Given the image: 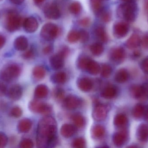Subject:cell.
<instances>
[{
    "mask_svg": "<svg viewBox=\"0 0 148 148\" xmlns=\"http://www.w3.org/2000/svg\"><path fill=\"white\" fill-rule=\"evenodd\" d=\"M57 124L52 116H47L40 120L37 129V145L40 148L53 147L57 141Z\"/></svg>",
    "mask_w": 148,
    "mask_h": 148,
    "instance_id": "obj_1",
    "label": "cell"
},
{
    "mask_svg": "<svg viewBox=\"0 0 148 148\" xmlns=\"http://www.w3.org/2000/svg\"><path fill=\"white\" fill-rule=\"evenodd\" d=\"M137 4L130 1L120 5L118 9L119 16L127 21H134L137 17Z\"/></svg>",
    "mask_w": 148,
    "mask_h": 148,
    "instance_id": "obj_2",
    "label": "cell"
},
{
    "mask_svg": "<svg viewBox=\"0 0 148 148\" xmlns=\"http://www.w3.org/2000/svg\"><path fill=\"white\" fill-rule=\"evenodd\" d=\"M21 73V68L16 63H10L4 66L0 71V79L9 82L16 79Z\"/></svg>",
    "mask_w": 148,
    "mask_h": 148,
    "instance_id": "obj_3",
    "label": "cell"
},
{
    "mask_svg": "<svg viewBox=\"0 0 148 148\" xmlns=\"http://www.w3.org/2000/svg\"><path fill=\"white\" fill-rule=\"evenodd\" d=\"M22 18L14 10H10L7 13L6 18V27L10 32H14L21 28L23 23Z\"/></svg>",
    "mask_w": 148,
    "mask_h": 148,
    "instance_id": "obj_4",
    "label": "cell"
},
{
    "mask_svg": "<svg viewBox=\"0 0 148 148\" xmlns=\"http://www.w3.org/2000/svg\"><path fill=\"white\" fill-rule=\"evenodd\" d=\"M59 34L58 26L53 23H46L42 28L41 36L46 41H50L54 40Z\"/></svg>",
    "mask_w": 148,
    "mask_h": 148,
    "instance_id": "obj_5",
    "label": "cell"
},
{
    "mask_svg": "<svg viewBox=\"0 0 148 148\" xmlns=\"http://www.w3.org/2000/svg\"><path fill=\"white\" fill-rule=\"evenodd\" d=\"M131 96L137 100H146L148 99V83L142 86L134 85L130 89Z\"/></svg>",
    "mask_w": 148,
    "mask_h": 148,
    "instance_id": "obj_6",
    "label": "cell"
},
{
    "mask_svg": "<svg viewBox=\"0 0 148 148\" xmlns=\"http://www.w3.org/2000/svg\"><path fill=\"white\" fill-rule=\"evenodd\" d=\"M29 109L32 112L37 114H47L52 111V108L50 105L37 101H33L29 103Z\"/></svg>",
    "mask_w": 148,
    "mask_h": 148,
    "instance_id": "obj_7",
    "label": "cell"
},
{
    "mask_svg": "<svg viewBox=\"0 0 148 148\" xmlns=\"http://www.w3.org/2000/svg\"><path fill=\"white\" fill-rule=\"evenodd\" d=\"M130 27L127 23L119 21L116 23L113 27V34L117 38H122L125 37L128 34Z\"/></svg>",
    "mask_w": 148,
    "mask_h": 148,
    "instance_id": "obj_8",
    "label": "cell"
},
{
    "mask_svg": "<svg viewBox=\"0 0 148 148\" xmlns=\"http://www.w3.org/2000/svg\"><path fill=\"white\" fill-rule=\"evenodd\" d=\"M44 14L46 17L52 20H57L60 17L61 13L58 5L54 3L47 4L44 9Z\"/></svg>",
    "mask_w": 148,
    "mask_h": 148,
    "instance_id": "obj_9",
    "label": "cell"
},
{
    "mask_svg": "<svg viewBox=\"0 0 148 148\" xmlns=\"http://www.w3.org/2000/svg\"><path fill=\"white\" fill-rule=\"evenodd\" d=\"M126 53L123 48L121 47H116L110 50L109 56L110 60L116 63H121L124 60Z\"/></svg>",
    "mask_w": 148,
    "mask_h": 148,
    "instance_id": "obj_10",
    "label": "cell"
},
{
    "mask_svg": "<svg viewBox=\"0 0 148 148\" xmlns=\"http://www.w3.org/2000/svg\"><path fill=\"white\" fill-rule=\"evenodd\" d=\"M108 109V108L105 105L97 104L93 110L92 114L93 118L97 121L103 120L107 117Z\"/></svg>",
    "mask_w": 148,
    "mask_h": 148,
    "instance_id": "obj_11",
    "label": "cell"
},
{
    "mask_svg": "<svg viewBox=\"0 0 148 148\" xmlns=\"http://www.w3.org/2000/svg\"><path fill=\"white\" fill-rule=\"evenodd\" d=\"M65 57L66 56L60 52L51 56L49 59V63L52 68L57 70L63 67Z\"/></svg>",
    "mask_w": 148,
    "mask_h": 148,
    "instance_id": "obj_12",
    "label": "cell"
},
{
    "mask_svg": "<svg viewBox=\"0 0 148 148\" xmlns=\"http://www.w3.org/2000/svg\"><path fill=\"white\" fill-rule=\"evenodd\" d=\"M82 101L77 96L69 95L65 98L64 101V106L67 109L74 110L76 109L81 105Z\"/></svg>",
    "mask_w": 148,
    "mask_h": 148,
    "instance_id": "obj_13",
    "label": "cell"
},
{
    "mask_svg": "<svg viewBox=\"0 0 148 148\" xmlns=\"http://www.w3.org/2000/svg\"><path fill=\"white\" fill-rule=\"evenodd\" d=\"M128 139V133L127 130H122L116 132L113 136V142L115 146L121 147L125 144Z\"/></svg>",
    "mask_w": 148,
    "mask_h": 148,
    "instance_id": "obj_14",
    "label": "cell"
},
{
    "mask_svg": "<svg viewBox=\"0 0 148 148\" xmlns=\"http://www.w3.org/2000/svg\"><path fill=\"white\" fill-rule=\"evenodd\" d=\"M23 28L26 32L29 33H34L38 28V23L35 17H31L26 18L23 22Z\"/></svg>",
    "mask_w": 148,
    "mask_h": 148,
    "instance_id": "obj_15",
    "label": "cell"
},
{
    "mask_svg": "<svg viewBox=\"0 0 148 148\" xmlns=\"http://www.w3.org/2000/svg\"><path fill=\"white\" fill-rule=\"evenodd\" d=\"M136 137L139 141L142 142H148V125L141 124L138 127L136 131Z\"/></svg>",
    "mask_w": 148,
    "mask_h": 148,
    "instance_id": "obj_16",
    "label": "cell"
},
{
    "mask_svg": "<svg viewBox=\"0 0 148 148\" xmlns=\"http://www.w3.org/2000/svg\"><path fill=\"white\" fill-rule=\"evenodd\" d=\"M9 97L13 101L20 100L22 96L23 89L22 87L18 84L13 85L10 87L8 92Z\"/></svg>",
    "mask_w": 148,
    "mask_h": 148,
    "instance_id": "obj_17",
    "label": "cell"
},
{
    "mask_svg": "<svg viewBox=\"0 0 148 148\" xmlns=\"http://www.w3.org/2000/svg\"><path fill=\"white\" fill-rule=\"evenodd\" d=\"M77 86L79 89L84 92L90 91L93 87V83L89 78L81 77L77 81Z\"/></svg>",
    "mask_w": 148,
    "mask_h": 148,
    "instance_id": "obj_18",
    "label": "cell"
},
{
    "mask_svg": "<svg viewBox=\"0 0 148 148\" xmlns=\"http://www.w3.org/2000/svg\"><path fill=\"white\" fill-rule=\"evenodd\" d=\"M95 37L100 43H105L108 41V37L105 28L102 26H98L95 28L94 30Z\"/></svg>",
    "mask_w": 148,
    "mask_h": 148,
    "instance_id": "obj_19",
    "label": "cell"
},
{
    "mask_svg": "<svg viewBox=\"0 0 148 148\" xmlns=\"http://www.w3.org/2000/svg\"><path fill=\"white\" fill-rule=\"evenodd\" d=\"M14 46L15 48L19 51L26 50L28 46L27 39L23 36H18L14 42Z\"/></svg>",
    "mask_w": 148,
    "mask_h": 148,
    "instance_id": "obj_20",
    "label": "cell"
},
{
    "mask_svg": "<svg viewBox=\"0 0 148 148\" xmlns=\"http://www.w3.org/2000/svg\"><path fill=\"white\" fill-rule=\"evenodd\" d=\"M141 42V39L140 36L136 34H133L126 42L127 47L130 49L136 48L140 46Z\"/></svg>",
    "mask_w": 148,
    "mask_h": 148,
    "instance_id": "obj_21",
    "label": "cell"
},
{
    "mask_svg": "<svg viewBox=\"0 0 148 148\" xmlns=\"http://www.w3.org/2000/svg\"><path fill=\"white\" fill-rule=\"evenodd\" d=\"M76 131V128L73 125L69 124H65L62 125L60 129L61 134L65 138L71 137Z\"/></svg>",
    "mask_w": 148,
    "mask_h": 148,
    "instance_id": "obj_22",
    "label": "cell"
},
{
    "mask_svg": "<svg viewBox=\"0 0 148 148\" xmlns=\"http://www.w3.org/2000/svg\"><path fill=\"white\" fill-rule=\"evenodd\" d=\"M117 89L114 86H109L105 87L101 93L102 97L106 99H112L117 94Z\"/></svg>",
    "mask_w": 148,
    "mask_h": 148,
    "instance_id": "obj_23",
    "label": "cell"
},
{
    "mask_svg": "<svg viewBox=\"0 0 148 148\" xmlns=\"http://www.w3.org/2000/svg\"><path fill=\"white\" fill-rule=\"evenodd\" d=\"M32 122L28 119H24L19 122L17 126V129L20 133L28 132L32 127Z\"/></svg>",
    "mask_w": 148,
    "mask_h": 148,
    "instance_id": "obj_24",
    "label": "cell"
},
{
    "mask_svg": "<svg viewBox=\"0 0 148 148\" xmlns=\"http://www.w3.org/2000/svg\"><path fill=\"white\" fill-rule=\"evenodd\" d=\"M129 74L126 69H121L116 73L115 81L118 83H122L126 82L128 80Z\"/></svg>",
    "mask_w": 148,
    "mask_h": 148,
    "instance_id": "obj_25",
    "label": "cell"
},
{
    "mask_svg": "<svg viewBox=\"0 0 148 148\" xmlns=\"http://www.w3.org/2000/svg\"><path fill=\"white\" fill-rule=\"evenodd\" d=\"M114 122L115 126L117 127H124L128 123L127 117L124 114H118L115 117Z\"/></svg>",
    "mask_w": 148,
    "mask_h": 148,
    "instance_id": "obj_26",
    "label": "cell"
},
{
    "mask_svg": "<svg viewBox=\"0 0 148 148\" xmlns=\"http://www.w3.org/2000/svg\"><path fill=\"white\" fill-rule=\"evenodd\" d=\"M90 5L93 13L98 16L104 9L101 0H90Z\"/></svg>",
    "mask_w": 148,
    "mask_h": 148,
    "instance_id": "obj_27",
    "label": "cell"
},
{
    "mask_svg": "<svg viewBox=\"0 0 148 148\" xmlns=\"http://www.w3.org/2000/svg\"><path fill=\"white\" fill-rule=\"evenodd\" d=\"M49 93L48 89L47 86L42 84L38 85L35 89L34 95L36 98L42 99L47 96Z\"/></svg>",
    "mask_w": 148,
    "mask_h": 148,
    "instance_id": "obj_28",
    "label": "cell"
},
{
    "mask_svg": "<svg viewBox=\"0 0 148 148\" xmlns=\"http://www.w3.org/2000/svg\"><path fill=\"white\" fill-rule=\"evenodd\" d=\"M86 70L90 74L93 75L97 74L101 70L100 65L97 62L90 59L87 66Z\"/></svg>",
    "mask_w": 148,
    "mask_h": 148,
    "instance_id": "obj_29",
    "label": "cell"
},
{
    "mask_svg": "<svg viewBox=\"0 0 148 148\" xmlns=\"http://www.w3.org/2000/svg\"><path fill=\"white\" fill-rule=\"evenodd\" d=\"M67 77L65 72H59L54 74L51 77L53 82L57 84H63L67 81Z\"/></svg>",
    "mask_w": 148,
    "mask_h": 148,
    "instance_id": "obj_30",
    "label": "cell"
},
{
    "mask_svg": "<svg viewBox=\"0 0 148 148\" xmlns=\"http://www.w3.org/2000/svg\"><path fill=\"white\" fill-rule=\"evenodd\" d=\"M105 128L101 125H95L93 127L91 130L92 136L95 139L102 138L105 134Z\"/></svg>",
    "mask_w": 148,
    "mask_h": 148,
    "instance_id": "obj_31",
    "label": "cell"
},
{
    "mask_svg": "<svg viewBox=\"0 0 148 148\" xmlns=\"http://www.w3.org/2000/svg\"><path fill=\"white\" fill-rule=\"evenodd\" d=\"M145 107L142 104H137L134 107L132 111L133 117L136 119L141 118L144 116L145 113Z\"/></svg>",
    "mask_w": 148,
    "mask_h": 148,
    "instance_id": "obj_32",
    "label": "cell"
},
{
    "mask_svg": "<svg viewBox=\"0 0 148 148\" xmlns=\"http://www.w3.org/2000/svg\"><path fill=\"white\" fill-rule=\"evenodd\" d=\"M90 49L92 54L95 56H99L103 53L104 47L102 43L97 42L92 44L90 46Z\"/></svg>",
    "mask_w": 148,
    "mask_h": 148,
    "instance_id": "obj_33",
    "label": "cell"
},
{
    "mask_svg": "<svg viewBox=\"0 0 148 148\" xmlns=\"http://www.w3.org/2000/svg\"><path fill=\"white\" fill-rule=\"evenodd\" d=\"M46 70L42 66H36L33 69V76L37 80H40L43 79L46 76Z\"/></svg>",
    "mask_w": 148,
    "mask_h": 148,
    "instance_id": "obj_34",
    "label": "cell"
},
{
    "mask_svg": "<svg viewBox=\"0 0 148 148\" xmlns=\"http://www.w3.org/2000/svg\"><path fill=\"white\" fill-rule=\"evenodd\" d=\"M72 120L75 126L78 128H82L84 126L85 120L84 117L80 114H75L72 116Z\"/></svg>",
    "mask_w": 148,
    "mask_h": 148,
    "instance_id": "obj_35",
    "label": "cell"
},
{
    "mask_svg": "<svg viewBox=\"0 0 148 148\" xmlns=\"http://www.w3.org/2000/svg\"><path fill=\"white\" fill-rule=\"evenodd\" d=\"M82 6L81 3L78 1H74L71 3L69 7L70 13L75 15H77L82 11Z\"/></svg>",
    "mask_w": 148,
    "mask_h": 148,
    "instance_id": "obj_36",
    "label": "cell"
},
{
    "mask_svg": "<svg viewBox=\"0 0 148 148\" xmlns=\"http://www.w3.org/2000/svg\"><path fill=\"white\" fill-rule=\"evenodd\" d=\"M68 41L70 43H75L79 41V31L75 30H72L69 31L67 36Z\"/></svg>",
    "mask_w": 148,
    "mask_h": 148,
    "instance_id": "obj_37",
    "label": "cell"
},
{
    "mask_svg": "<svg viewBox=\"0 0 148 148\" xmlns=\"http://www.w3.org/2000/svg\"><path fill=\"white\" fill-rule=\"evenodd\" d=\"M90 59L86 56H82L77 60V66L81 70H85Z\"/></svg>",
    "mask_w": 148,
    "mask_h": 148,
    "instance_id": "obj_38",
    "label": "cell"
},
{
    "mask_svg": "<svg viewBox=\"0 0 148 148\" xmlns=\"http://www.w3.org/2000/svg\"><path fill=\"white\" fill-rule=\"evenodd\" d=\"M112 72V68L108 64H103L101 69V75L103 78L109 77Z\"/></svg>",
    "mask_w": 148,
    "mask_h": 148,
    "instance_id": "obj_39",
    "label": "cell"
},
{
    "mask_svg": "<svg viewBox=\"0 0 148 148\" xmlns=\"http://www.w3.org/2000/svg\"><path fill=\"white\" fill-rule=\"evenodd\" d=\"M72 145L74 148H84L86 145V142L84 138L79 137L74 140Z\"/></svg>",
    "mask_w": 148,
    "mask_h": 148,
    "instance_id": "obj_40",
    "label": "cell"
},
{
    "mask_svg": "<svg viewBox=\"0 0 148 148\" xmlns=\"http://www.w3.org/2000/svg\"><path fill=\"white\" fill-rule=\"evenodd\" d=\"M99 16L101 17L102 21L105 23L109 22L111 20V14L109 10L103 9Z\"/></svg>",
    "mask_w": 148,
    "mask_h": 148,
    "instance_id": "obj_41",
    "label": "cell"
},
{
    "mask_svg": "<svg viewBox=\"0 0 148 148\" xmlns=\"http://www.w3.org/2000/svg\"><path fill=\"white\" fill-rule=\"evenodd\" d=\"M79 41L82 43H85L88 41L89 34L87 31L84 30H81L79 31Z\"/></svg>",
    "mask_w": 148,
    "mask_h": 148,
    "instance_id": "obj_42",
    "label": "cell"
},
{
    "mask_svg": "<svg viewBox=\"0 0 148 148\" xmlns=\"http://www.w3.org/2000/svg\"><path fill=\"white\" fill-rule=\"evenodd\" d=\"M22 110L21 108L18 107H15L10 110V114L12 117L14 118H19L22 115Z\"/></svg>",
    "mask_w": 148,
    "mask_h": 148,
    "instance_id": "obj_43",
    "label": "cell"
},
{
    "mask_svg": "<svg viewBox=\"0 0 148 148\" xmlns=\"http://www.w3.org/2000/svg\"><path fill=\"white\" fill-rule=\"evenodd\" d=\"M34 142L29 139H23L20 143V147L22 148H31L34 147Z\"/></svg>",
    "mask_w": 148,
    "mask_h": 148,
    "instance_id": "obj_44",
    "label": "cell"
},
{
    "mask_svg": "<svg viewBox=\"0 0 148 148\" xmlns=\"http://www.w3.org/2000/svg\"><path fill=\"white\" fill-rule=\"evenodd\" d=\"M53 94L57 100H62L63 99L65 95V92L64 90L62 89L59 88L55 89Z\"/></svg>",
    "mask_w": 148,
    "mask_h": 148,
    "instance_id": "obj_45",
    "label": "cell"
},
{
    "mask_svg": "<svg viewBox=\"0 0 148 148\" xmlns=\"http://www.w3.org/2000/svg\"><path fill=\"white\" fill-rule=\"evenodd\" d=\"M34 50L33 48H30L23 53L22 56L24 59L29 60L33 58L34 56Z\"/></svg>",
    "mask_w": 148,
    "mask_h": 148,
    "instance_id": "obj_46",
    "label": "cell"
},
{
    "mask_svg": "<svg viewBox=\"0 0 148 148\" xmlns=\"http://www.w3.org/2000/svg\"><path fill=\"white\" fill-rule=\"evenodd\" d=\"M141 68L144 73L148 74V57H146L142 62Z\"/></svg>",
    "mask_w": 148,
    "mask_h": 148,
    "instance_id": "obj_47",
    "label": "cell"
},
{
    "mask_svg": "<svg viewBox=\"0 0 148 148\" xmlns=\"http://www.w3.org/2000/svg\"><path fill=\"white\" fill-rule=\"evenodd\" d=\"M8 139L6 135L3 133H0V148L3 147L7 145Z\"/></svg>",
    "mask_w": 148,
    "mask_h": 148,
    "instance_id": "obj_48",
    "label": "cell"
},
{
    "mask_svg": "<svg viewBox=\"0 0 148 148\" xmlns=\"http://www.w3.org/2000/svg\"><path fill=\"white\" fill-rule=\"evenodd\" d=\"M79 24L84 27H87L89 26L90 23V20L88 17H84L81 19L79 22Z\"/></svg>",
    "mask_w": 148,
    "mask_h": 148,
    "instance_id": "obj_49",
    "label": "cell"
},
{
    "mask_svg": "<svg viewBox=\"0 0 148 148\" xmlns=\"http://www.w3.org/2000/svg\"><path fill=\"white\" fill-rule=\"evenodd\" d=\"M53 46L52 44L45 47L43 49V53L45 54H49L53 52Z\"/></svg>",
    "mask_w": 148,
    "mask_h": 148,
    "instance_id": "obj_50",
    "label": "cell"
},
{
    "mask_svg": "<svg viewBox=\"0 0 148 148\" xmlns=\"http://www.w3.org/2000/svg\"><path fill=\"white\" fill-rule=\"evenodd\" d=\"M7 91V88L6 85L0 81V95H3L5 94Z\"/></svg>",
    "mask_w": 148,
    "mask_h": 148,
    "instance_id": "obj_51",
    "label": "cell"
},
{
    "mask_svg": "<svg viewBox=\"0 0 148 148\" xmlns=\"http://www.w3.org/2000/svg\"><path fill=\"white\" fill-rule=\"evenodd\" d=\"M141 43L145 48H148V36H145L141 40Z\"/></svg>",
    "mask_w": 148,
    "mask_h": 148,
    "instance_id": "obj_52",
    "label": "cell"
},
{
    "mask_svg": "<svg viewBox=\"0 0 148 148\" xmlns=\"http://www.w3.org/2000/svg\"><path fill=\"white\" fill-rule=\"evenodd\" d=\"M5 42H6V39L5 37L0 34V49L2 48L4 46L5 44Z\"/></svg>",
    "mask_w": 148,
    "mask_h": 148,
    "instance_id": "obj_53",
    "label": "cell"
},
{
    "mask_svg": "<svg viewBox=\"0 0 148 148\" xmlns=\"http://www.w3.org/2000/svg\"><path fill=\"white\" fill-rule=\"evenodd\" d=\"M25 0H10V2L12 3L15 4H21L24 2Z\"/></svg>",
    "mask_w": 148,
    "mask_h": 148,
    "instance_id": "obj_54",
    "label": "cell"
},
{
    "mask_svg": "<svg viewBox=\"0 0 148 148\" xmlns=\"http://www.w3.org/2000/svg\"><path fill=\"white\" fill-rule=\"evenodd\" d=\"M34 3L36 5H40L43 3L46 0H33Z\"/></svg>",
    "mask_w": 148,
    "mask_h": 148,
    "instance_id": "obj_55",
    "label": "cell"
},
{
    "mask_svg": "<svg viewBox=\"0 0 148 148\" xmlns=\"http://www.w3.org/2000/svg\"><path fill=\"white\" fill-rule=\"evenodd\" d=\"M144 116H145V120H146V121L148 123V108L147 109V110H145Z\"/></svg>",
    "mask_w": 148,
    "mask_h": 148,
    "instance_id": "obj_56",
    "label": "cell"
},
{
    "mask_svg": "<svg viewBox=\"0 0 148 148\" xmlns=\"http://www.w3.org/2000/svg\"><path fill=\"white\" fill-rule=\"evenodd\" d=\"M145 8L146 11L148 12V0H146L145 3Z\"/></svg>",
    "mask_w": 148,
    "mask_h": 148,
    "instance_id": "obj_57",
    "label": "cell"
},
{
    "mask_svg": "<svg viewBox=\"0 0 148 148\" xmlns=\"http://www.w3.org/2000/svg\"><path fill=\"white\" fill-rule=\"evenodd\" d=\"M140 52H139V51H135V52H134V56H136V57H139V56H140Z\"/></svg>",
    "mask_w": 148,
    "mask_h": 148,
    "instance_id": "obj_58",
    "label": "cell"
},
{
    "mask_svg": "<svg viewBox=\"0 0 148 148\" xmlns=\"http://www.w3.org/2000/svg\"><path fill=\"white\" fill-rule=\"evenodd\" d=\"M121 1H124L128 2L129 1H130V0H121Z\"/></svg>",
    "mask_w": 148,
    "mask_h": 148,
    "instance_id": "obj_59",
    "label": "cell"
},
{
    "mask_svg": "<svg viewBox=\"0 0 148 148\" xmlns=\"http://www.w3.org/2000/svg\"><path fill=\"white\" fill-rule=\"evenodd\" d=\"M101 1H108V0H101Z\"/></svg>",
    "mask_w": 148,
    "mask_h": 148,
    "instance_id": "obj_60",
    "label": "cell"
}]
</instances>
